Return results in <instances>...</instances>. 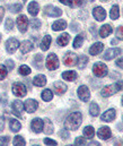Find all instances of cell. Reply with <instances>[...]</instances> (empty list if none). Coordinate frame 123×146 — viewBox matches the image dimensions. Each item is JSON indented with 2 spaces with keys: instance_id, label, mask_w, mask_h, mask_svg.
<instances>
[{
  "instance_id": "obj_9",
  "label": "cell",
  "mask_w": 123,
  "mask_h": 146,
  "mask_svg": "<svg viewBox=\"0 0 123 146\" xmlns=\"http://www.w3.org/2000/svg\"><path fill=\"white\" fill-rule=\"evenodd\" d=\"M31 127L33 129V131H35L36 134H40L41 131H43V127H44V121L40 119V118H35L32 120Z\"/></svg>"
},
{
  "instance_id": "obj_4",
  "label": "cell",
  "mask_w": 123,
  "mask_h": 146,
  "mask_svg": "<svg viewBox=\"0 0 123 146\" xmlns=\"http://www.w3.org/2000/svg\"><path fill=\"white\" fill-rule=\"evenodd\" d=\"M44 15L46 16H50V17H59L62 15V10L58 7H54V6H46L44 8Z\"/></svg>"
},
{
  "instance_id": "obj_17",
  "label": "cell",
  "mask_w": 123,
  "mask_h": 146,
  "mask_svg": "<svg viewBox=\"0 0 123 146\" xmlns=\"http://www.w3.org/2000/svg\"><path fill=\"white\" fill-rule=\"evenodd\" d=\"M97 135H98V137H99V138H102V139L106 141V139L111 138L112 133H111V129H110L109 127H102V128L98 130Z\"/></svg>"
},
{
  "instance_id": "obj_39",
  "label": "cell",
  "mask_w": 123,
  "mask_h": 146,
  "mask_svg": "<svg viewBox=\"0 0 123 146\" xmlns=\"http://www.w3.org/2000/svg\"><path fill=\"white\" fill-rule=\"evenodd\" d=\"M6 76H7V68H6L5 66L0 65V80L5 79Z\"/></svg>"
},
{
  "instance_id": "obj_11",
  "label": "cell",
  "mask_w": 123,
  "mask_h": 146,
  "mask_svg": "<svg viewBox=\"0 0 123 146\" xmlns=\"http://www.w3.org/2000/svg\"><path fill=\"white\" fill-rule=\"evenodd\" d=\"M93 15H94V17H95L98 22H102V21H104L105 17H106V11L104 10L103 7H95L94 10H93Z\"/></svg>"
},
{
  "instance_id": "obj_32",
  "label": "cell",
  "mask_w": 123,
  "mask_h": 146,
  "mask_svg": "<svg viewBox=\"0 0 123 146\" xmlns=\"http://www.w3.org/2000/svg\"><path fill=\"white\" fill-rule=\"evenodd\" d=\"M41 98L44 101H51L52 98H53V93L51 92V90H44V91L42 92Z\"/></svg>"
},
{
  "instance_id": "obj_33",
  "label": "cell",
  "mask_w": 123,
  "mask_h": 146,
  "mask_svg": "<svg viewBox=\"0 0 123 146\" xmlns=\"http://www.w3.org/2000/svg\"><path fill=\"white\" fill-rule=\"evenodd\" d=\"M89 113L93 115V117H96V115H98V113H99V107L96 104V103H90V107H89Z\"/></svg>"
},
{
  "instance_id": "obj_30",
  "label": "cell",
  "mask_w": 123,
  "mask_h": 146,
  "mask_svg": "<svg viewBox=\"0 0 123 146\" xmlns=\"http://www.w3.org/2000/svg\"><path fill=\"white\" fill-rule=\"evenodd\" d=\"M62 78L66 79V80H75L77 78V73L76 72H71V70L64 72V73H62Z\"/></svg>"
},
{
  "instance_id": "obj_36",
  "label": "cell",
  "mask_w": 123,
  "mask_h": 146,
  "mask_svg": "<svg viewBox=\"0 0 123 146\" xmlns=\"http://www.w3.org/2000/svg\"><path fill=\"white\" fill-rule=\"evenodd\" d=\"M8 9H9L11 13H17V11H20L22 5H19V3H14V5L8 6Z\"/></svg>"
},
{
  "instance_id": "obj_31",
  "label": "cell",
  "mask_w": 123,
  "mask_h": 146,
  "mask_svg": "<svg viewBox=\"0 0 123 146\" xmlns=\"http://www.w3.org/2000/svg\"><path fill=\"white\" fill-rule=\"evenodd\" d=\"M94 134H95V131H94V128L91 126H87L84 129V136L86 138H93L94 137Z\"/></svg>"
},
{
  "instance_id": "obj_2",
  "label": "cell",
  "mask_w": 123,
  "mask_h": 146,
  "mask_svg": "<svg viewBox=\"0 0 123 146\" xmlns=\"http://www.w3.org/2000/svg\"><path fill=\"white\" fill-rule=\"evenodd\" d=\"M45 65H46V68L49 70H55L58 69L59 67V60H58V57L54 54V53H50L46 58V61H45Z\"/></svg>"
},
{
  "instance_id": "obj_15",
  "label": "cell",
  "mask_w": 123,
  "mask_h": 146,
  "mask_svg": "<svg viewBox=\"0 0 123 146\" xmlns=\"http://www.w3.org/2000/svg\"><path fill=\"white\" fill-rule=\"evenodd\" d=\"M103 48H104L103 43L96 42V43H94V44L90 46V49H89V54H90V56H97L98 53H101V52L103 51Z\"/></svg>"
},
{
  "instance_id": "obj_16",
  "label": "cell",
  "mask_w": 123,
  "mask_h": 146,
  "mask_svg": "<svg viewBox=\"0 0 123 146\" xmlns=\"http://www.w3.org/2000/svg\"><path fill=\"white\" fill-rule=\"evenodd\" d=\"M115 115H116L115 110L110 109L102 114V120H103V121H106V122H111V121H113V120L115 119Z\"/></svg>"
},
{
  "instance_id": "obj_13",
  "label": "cell",
  "mask_w": 123,
  "mask_h": 146,
  "mask_svg": "<svg viewBox=\"0 0 123 146\" xmlns=\"http://www.w3.org/2000/svg\"><path fill=\"white\" fill-rule=\"evenodd\" d=\"M24 107H25V110H26L28 113H33L34 111H36V109L39 108V103H37L35 100L30 99V100H27V101L25 102Z\"/></svg>"
},
{
  "instance_id": "obj_8",
  "label": "cell",
  "mask_w": 123,
  "mask_h": 146,
  "mask_svg": "<svg viewBox=\"0 0 123 146\" xmlns=\"http://www.w3.org/2000/svg\"><path fill=\"white\" fill-rule=\"evenodd\" d=\"M17 26L19 29V31L22 33L26 32L27 30V26H28V18L25 16V15H20L17 17Z\"/></svg>"
},
{
  "instance_id": "obj_53",
  "label": "cell",
  "mask_w": 123,
  "mask_h": 146,
  "mask_svg": "<svg viewBox=\"0 0 123 146\" xmlns=\"http://www.w3.org/2000/svg\"><path fill=\"white\" fill-rule=\"evenodd\" d=\"M60 136H63V138L66 139V138H68L69 135H68V133H66L64 130H61V131H60Z\"/></svg>"
},
{
  "instance_id": "obj_58",
  "label": "cell",
  "mask_w": 123,
  "mask_h": 146,
  "mask_svg": "<svg viewBox=\"0 0 123 146\" xmlns=\"http://www.w3.org/2000/svg\"><path fill=\"white\" fill-rule=\"evenodd\" d=\"M0 40H1V35H0Z\"/></svg>"
},
{
  "instance_id": "obj_38",
  "label": "cell",
  "mask_w": 123,
  "mask_h": 146,
  "mask_svg": "<svg viewBox=\"0 0 123 146\" xmlns=\"http://www.w3.org/2000/svg\"><path fill=\"white\" fill-rule=\"evenodd\" d=\"M88 62V57H86V56H80V59H79V68L82 69V68H85L86 67V64Z\"/></svg>"
},
{
  "instance_id": "obj_52",
  "label": "cell",
  "mask_w": 123,
  "mask_h": 146,
  "mask_svg": "<svg viewBox=\"0 0 123 146\" xmlns=\"http://www.w3.org/2000/svg\"><path fill=\"white\" fill-rule=\"evenodd\" d=\"M116 86H118L119 91H123V80H121V82H118V83H116Z\"/></svg>"
},
{
  "instance_id": "obj_51",
  "label": "cell",
  "mask_w": 123,
  "mask_h": 146,
  "mask_svg": "<svg viewBox=\"0 0 123 146\" xmlns=\"http://www.w3.org/2000/svg\"><path fill=\"white\" fill-rule=\"evenodd\" d=\"M0 103L1 104H6V94H2L0 96Z\"/></svg>"
},
{
  "instance_id": "obj_44",
  "label": "cell",
  "mask_w": 123,
  "mask_h": 146,
  "mask_svg": "<svg viewBox=\"0 0 123 146\" xmlns=\"http://www.w3.org/2000/svg\"><path fill=\"white\" fill-rule=\"evenodd\" d=\"M75 144L76 145H85L86 144V141L82 137H77L76 141H75Z\"/></svg>"
},
{
  "instance_id": "obj_25",
  "label": "cell",
  "mask_w": 123,
  "mask_h": 146,
  "mask_svg": "<svg viewBox=\"0 0 123 146\" xmlns=\"http://www.w3.org/2000/svg\"><path fill=\"white\" fill-rule=\"evenodd\" d=\"M112 33V26L111 25H103L102 29L99 30V35L102 37H107Z\"/></svg>"
},
{
  "instance_id": "obj_7",
  "label": "cell",
  "mask_w": 123,
  "mask_h": 146,
  "mask_svg": "<svg viewBox=\"0 0 123 146\" xmlns=\"http://www.w3.org/2000/svg\"><path fill=\"white\" fill-rule=\"evenodd\" d=\"M118 91H119V88H118L116 83H115V84H112V85L105 86V87L102 90L101 94H102V96H103V98H109V96H112L113 94H115Z\"/></svg>"
},
{
  "instance_id": "obj_14",
  "label": "cell",
  "mask_w": 123,
  "mask_h": 146,
  "mask_svg": "<svg viewBox=\"0 0 123 146\" xmlns=\"http://www.w3.org/2000/svg\"><path fill=\"white\" fill-rule=\"evenodd\" d=\"M120 53H121V50H120V49H118V48L109 49V50L104 53L103 58H104L105 60H112L113 58H115V57H116V56H119Z\"/></svg>"
},
{
  "instance_id": "obj_57",
  "label": "cell",
  "mask_w": 123,
  "mask_h": 146,
  "mask_svg": "<svg viewBox=\"0 0 123 146\" xmlns=\"http://www.w3.org/2000/svg\"><path fill=\"white\" fill-rule=\"evenodd\" d=\"M89 1H94V0H89Z\"/></svg>"
},
{
  "instance_id": "obj_21",
  "label": "cell",
  "mask_w": 123,
  "mask_h": 146,
  "mask_svg": "<svg viewBox=\"0 0 123 146\" xmlns=\"http://www.w3.org/2000/svg\"><path fill=\"white\" fill-rule=\"evenodd\" d=\"M33 84L35 86H39V87L44 86L46 84V77L44 75H37V76H35L34 79H33Z\"/></svg>"
},
{
  "instance_id": "obj_12",
  "label": "cell",
  "mask_w": 123,
  "mask_h": 146,
  "mask_svg": "<svg viewBox=\"0 0 123 146\" xmlns=\"http://www.w3.org/2000/svg\"><path fill=\"white\" fill-rule=\"evenodd\" d=\"M78 96L80 98V100L84 101V102H87L90 98V93H89V90L87 86L82 85L78 88Z\"/></svg>"
},
{
  "instance_id": "obj_20",
  "label": "cell",
  "mask_w": 123,
  "mask_h": 146,
  "mask_svg": "<svg viewBox=\"0 0 123 146\" xmlns=\"http://www.w3.org/2000/svg\"><path fill=\"white\" fill-rule=\"evenodd\" d=\"M27 9H28V13H30L32 16H36L37 13H39V10H40V6H39V3H37L36 1H32V2L28 5Z\"/></svg>"
},
{
  "instance_id": "obj_28",
  "label": "cell",
  "mask_w": 123,
  "mask_h": 146,
  "mask_svg": "<svg viewBox=\"0 0 123 146\" xmlns=\"http://www.w3.org/2000/svg\"><path fill=\"white\" fill-rule=\"evenodd\" d=\"M43 129H44L45 134H47V135L52 134L53 133V123L49 119H44V127H43Z\"/></svg>"
},
{
  "instance_id": "obj_27",
  "label": "cell",
  "mask_w": 123,
  "mask_h": 146,
  "mask_svg": "<svg viewBox=\"0 0 123 146\" xmlns=\"http://www.w3.org/2000/svg\"><path fill=\"white\" fill-rule=\"evenodd\" d=\"M51 41L52 38L50 35H45V36L42 38V42H41V49L43 51H46L49 48H50V44H51Z\"/></svg>"
},
{
  "instance_id": "obj_46",
  "label": "cell",
  "mask_w": 123,
  "mask_h": 146,
  "mask_svg": "<svg viewBox=\"0 0 123 146\" xmlns=\"http://www.w3.org/2000/svg\"><path fill=\"white\" fill-rule=\"evenodd\" d=\"M44 144H46V145H57L58 143H57L55 141H52V139L45 138V139H44Z\"/></svg>"
},
{
  "instance_id": "obj_29",
  "label": "cell",
  "mask_w": 123,
  "mask_h": 146,
  "mask_svg": "<svg viewBox=\"0 0 123 146\" xmlns=\"http://www.w3.org/2000/svg\"><path fill=\"white\" fill-rule=\"evenodd\" d=\"M110 17H111V19H114V21L120 17V8H119L118 5H114L112 7L111 13H110Z\"/></svg>"
},
{
  "instance_id": "obj_10",
  "label": "cell",
  "mask_w": 123,
  "mask_h": 146,
  "mask_svg": "<svg viewBox=\"0 0 123 146\" xmlns=\"http://www.w3.org/2000/svg\"><path fill=\"white\" fill-rule=\"evenodd\" d=\"M18 46H19V42H18L16 38H14V37L9 38V40L6 42V49H7V51H8L9 53H14V52L17 50Z\"/></svg>"
},
{
  "instance_id": "obj_43",
  "label": "cell",
  "mask_w": 123,
  "mask_h": 146,
  "mask_svg": "<svg viewBox=\"0 0 123 146\" xmlns=\"http://www.w3.org/2000/svg\"><path fill=\"white\" fill-rule=\"evenodd\" d=\"M6 29L9 30V31L12 30V19H11V18H8V19L6 21Z\"/></svg>"
},
{
  "instance_id": "obj_54",
  "label": "cell",
  "mask_w": 123,
  "mask_h": 146,
  "mask_svg": "<svg viewBox=\"0 0 123 146\" xmlns=\"http://www.w3.org/2000/svg\"><path fill=\"white\" fill-rule=\"evenodd\" d=\"M3 15H5V9H3V7H0V23H1V19L3 17Z\"/></svg>"
},
{
  "instance_id": "obj_1",
  "label": "cell",
  "mask_w": 123,
  "mask_h": 146,
  "mask_svg": "<svg viewBox=\"0 0 123 146\" xmlns=\"http://www.w3.org/2000/svg\"><path fill=\"white\" fill-rule=\"evenodd\" d=\"M82 122V117L80 112H74L64 121V128L67 130H77Z\"/></svg>"
},
{
  "instance_id": "obj_42",
  "label": "cell",
  "mask_w": 123,
  "mask_h": 146,
  "mask_svg": "<svg viewBox=\"0 0 123 146\" xmlns=\"http://www.w3.org/2000/svg\"><path fill=\"white\" fill-rule=\"evenodd\" d=\"M115 35H116V37H119L120 40H123V26L118 27V30L115 32Z\"/></svg>"
},
{
  "instance_id": "obj_45",
  "label": "cell",
  "mask_w": 123,
  "mask_h": 146,
  "mask_svg": "<svg viewBox=\"0 0 123 146\" xmlns=\"http://www.w3.org/2000/svg\"><path fill=\"white\" fill-rule=\"evenodd\" d=\"M6 65H7V68H8L9 72L14 69V61H12V60H10V59L7 60V61H6Z\"/></svg>"
},
{
  "instance_id": "obj_55",
  "label": "cell",
  "mask_w": 123,
  "mask_h": 146,
  "mask_svg": "<svg viewBox=\"0 0 123 146\" xmlns=\"http://www.w3.org/2000/svg\"><path fill=\"white\" fill-rule=\"evenodd\" d=\"M116 42H118V41H116V40H113V41H112V44H115V43H116Z\"/></svg>"
},
{
  "instance_id": "obj_37",
  "label": "cell",
  "mask_w": 123,
  "mask_h": 146,
  "mask_svg": "<svg viewBox=\"0 0 123 146\" xmlns=\"http://www.w3.org/2000/svg\"><path fill=\"white\" fill-rule=\"evenodd\" d=\"M12 143H14V145H25V144H26L25 139H24L22 136H16V137L14 138Z\"/></svg>"
},
{
  "instance_id": "obj_34",
  "label": "cell",
  "mask_w": 123,
  "mask_h": 146,
  "mask_svg": "<svg viewBox=\"0 0 123 146\" xmlns=\"http://www.w3.org/2000/svg\"><path fill=\"white\" fill-rule=\"evenodd\" d=\"M82 42H84V34H79V35H77L76 38H75V41H74V48H75V49H77V48L82 46Z\"/></svg>"
},
{
  "instance_id": "obj_40",
  "label": "cell",
  "mask_w": 123,
  "mask_h": 146,
  "mask_svg": "<svg viewBox=\"0 0 123 146\" xmlns=\"http://www.w3.org/2000/svg\"><path fill=\"white\" fill-rule=\"evenodd\" d=\"M31 26H32V29H40V26H41L40 19H32L31 21Z\"/></svg>"
},
{
  "instance_id": "obj_5",
  "label": "cell",
  "mask_w": 123,
  "mask_h": 146,
  "mask_svg": "<svg viewBox=\"0 0 123 146\" xmlns=\"http://www.w3.org/2000/svg\"><path fill=\"white\" fill-rule=\"evenodd\" d=\"M12 93L16 96H18V98H23V96L26 95L27 91H26V87H25L24 84H22V83H15L12 85Z\"/></svg>"
},
{
  "instance_id": "obj_26",
  "label": "cell",
  "mask_w": 123,
  "mask_h": 146,
  "mask_svg": "<svg viewBox=\"0 0 123 146\" xmlns=\"http://www.w3.org/2000/svg\"><path fill=\"white\" fill-rule=\"evenodd\" d=\"M9 127H10L11 131L17 133V131H19V130H20L22 125H20V122H19V121H17L16 119H11V120H10V122H9Z\"/></svg>"
},
{
  "instance_id": "obj_49",
  "label": "cell",
  "mask_w": 123,
  "mask_h": 146,
  "mask_svg": "<svg viewBox=\"0 0 123 146\" xmlns=\"http://www.w3.org/2000/svg\"><path fill=\"white\" fill-rule=\"evenodd\" d=\"M3 128H5V119L0 118V131H2Z\"/></svg>"
},
{
  "instance_id": "obj_48",
  "label": "cell",
  "mask_w": 123,
  "mask_h": 146,
  "mask_svg": "<svg viewBox=\"0 0 123 146\" xmlns=\"http://www.w3.org/2000/svg\"><path fill=\"white\" fill-rule=\"evenodd\" d=\"M60 2L66 5V6H71L72 5V0H60Z\"/></svg>"
},
{
  "instance_id": "obj_47",
  "label": "cell",
  "mask_w": 123,
  "mask_h": 146,
  "mask_svg": "<svg viewBox=\"0 0 123 146\" xmlns=\"http://www.w3.org/2000/svg\"><path fill=\"white\" fill-rule=\"evenodd\" d=\"M74 1H75V6L80 7L82 5H85V1H86V0H74Z\"/></svg>"
},
{
  "instance_id": "obj_50",
  "label": "cell",
  "mask_w": 123,
  "mask_h": 146,
  "mask_svg": "<svg viewBox=\"0 0 123 146\" xmlns=\"http://www.w3.org/2000/svg\"><path fill=\"white\" fill-rule=\"evenodd\" d=\"M116 65L120 67V68H123V58H120L116 60Z\"/></svg>"
},
{
  "instance_id": "obj_6",
  "label": "cell",
  "mask_w": 123,
  "mask_h": 146,
  "mask_svg": "<svg viewBox=\"0 0 123 146\" xmlns=\"http://www.w3.org/2000/svg\"><path fill=\"white\" fill-rule=\"evenodd\" d=\"M77 62H78V57L75 53L68 52L63 58V64L68 67H74L77 65Z\"/></svg>"
},
{
  "instance_id": "obj_22",
  "label": "cell",
  "mask_w": 123,
  "mask_h": 146,
  "mask_svg": "<svg viewBox=\"0 0 123 146\" xmlns=\"http://www.w3.org/2000/svg\"><path fill=\"white\" fill-rule=\"evenodd\" d=\"M66 27H67V23H66V21H63V19L57 21V22H54L53 25H52V30H54V31H62V30H64Z\"/></svg>"
},
{
  "instance_id": "obj_41",
  "label": "cell",
  "mask_w": 123,
  "mask_h": 146,
  "mask_svg": "<svg viewBox=\"0 0 123 146\" xmlns=\"http://www.w3.org/2000/svg\"><path fill=\"white\" fill-rule=\"evenodd\" d=\"M9 141H10V138H9L8 136H2V137H0V146L7 145V144L9 143Z\"/></svg>"
},
{
  "instance_id": "obj_19",
  "label": "cell",
  "mask_w": 123,
  "mask_h": 146,
  "mask_svg": "<svg viewBox=\"0 0 123 146\" xmlns=\"http://www.w3.org/2000/svg\"><path fill=\"white\" fill-rule=\"evenodd\" d=\"M53 90H54V92H55L58 95H61V94H63V93L67 91V85H66L64 83L57 82V83H54V85H53Z\"/></svg>"
},
{
  "instance_id": "obj_56",
  "label": "cell",
  "mask_w": 123,
  "mask_h": 146,
  "mask_svg": "<svg viewBox=\"0 0 123 146\" xmlns=\"http://www.w3.org/2000/svg\"><path fill=\"white\" fill-rule=\"evenodd\" d=\"M122 104H123V98H122Z\"/></svg>"
},
{
  "instance_id": "obj_18",
  "label": "cell",
  "mask_w": 123,
  "mask_h": 146,
  "mask_svg": "<svg viewBox=\"0 0 123 146\" xmlns=\"http://www.w3.org/2000/svg\"><path fill=\"white\" fill-rule=\"evenodd\" d=\"M24 110V104L20 101H14L12 102V112L17 115V117H22V112Z\"/></svg>"
},
{
  "instance_id": "obj_35",
  "label": "cell",
  "mask_w": 123,
  "mask_h": 146,
  "mask_svg": "<svg viewBox=\"0 0 123 146\" xmlns=\"http://www.w3.org/2000/svg\"><path fill=\"white\" fill-rule=\"evenodd\" d=\"M19 74L23 75V76H28L31 74V68L26 65H23L19 67Z\"/></svg>"
},
{
  "instance_id": "obj_24",
  "label": "cell",
  "mask_w": 123,
  "mask_h": 146,
  "mask_svg": "<svg viewBox=\"0 0 123 146\" xmlns=\"http://www.w3.org/2000/svg\"><path fill=\"white\" fill-rule=\"evenodd\" d=\"M69 40H70L69 34H68V33H63V34H61L60 36L58 37L57 42H58L59 45H61V46H66V45L69 43Z\"/></svg>"
},
{
  "instance_id": "obj_3",
  "label": "cell",
  "mask_w": 123,
  "mask_h": 146,
  "mask_svg": "<svg viewBox=\"0 0 123 146\" xmlns=\"http://www.w3.org/2000/svg\"><path fill=\"white\" fill-rule=\"evenodd\" d=\"M107 72H109V69H107L106 65H104L103 62H96L93 67V73L95 74V76H97V77L106 76Z\"/></svg>"
},
{
  "instance_id": "obj_59",
  "label": "cell",
  "mask_w": 123,
  "mask_h": 146,
  "mask_svg": "<svg viewBox=\"0 0 123 146\" xmlns=\"http://www.w3.org/2000/svg\"><path fill=\"white\" fill-rule=\"evenodd\" d=\"M24 1H25V2H26V0H24Z\"/></svg>"
},
{
  "instance_id": "obj_23",
  "label": "cell",
  "mask_w": 123,
  "mask_h": 146,
  "mask_svg": "<svg viewBox=\"0 0 123 146\" xmlns=\"http://www.w3.org/2000/svg\"><path fill=\"white\" fill-rule=\"evenodd\" d=\"M20 51H22V53H27V52H30L32 49H33V43L31 42V41H24L22 44H20Z\"/></svg>"
}]
</instances>
